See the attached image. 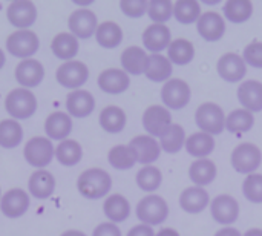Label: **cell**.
<instances>
[{
    "mask_svg": "<svg viewBox=\"0 0 262 236\" xmlns=\"http://www.w3.org/2000/svg\"><path fill=\"white\" fill-rule=\"evenodd\" d=\"M192 98V91L187 81L181 78H170L164 83L161 89V100L167 109L180 111L189 104Z\"/></svg>",
    "mask_w": 262,
    "mask_h": 236,
    "instance_id": "cell-9",
    "label": "cell"
},
{
    "mask_svg": "<svg viewBox=\"0 0 262 236\" xmlns=\"http://www.w3.org/2000/svg\"><path fill=\"white\" fill-rule=\"evenodd\" d=\"M92 236H121V230L114 223H101L94 229Z\"/></svg>",
    "mask_w": 262,
    "mask_h": 236,
    "instance_id": "cell-47",
    "label": "cell"
},
{
    "mask_svg": "<svg viewBox=\"0 0 262 236\" xmlns=\"http://www.w3.org/2000/svg\"><path fill=\"white\" fill-rule=\"evenodd\" d=\"M5 63H6V55H5V52L0 49V69L5 66Z\"/></svg>",
    "mask_w": 262,
    "mask_h": 236,
    "instance_id": "cell-53",
    "label": "cell"
},
{
    "mask_svg": "<svg viewBox=\"0 0 262 236\" xmlns=\"http://www.w3.org/2000/svg\"><path fill=\"white\" fill-rule=\"evenodd\" d=\"M215 236H243L239 233V230L238 229H235V227H224V229H221V230H218Z\"/></svg>",
    "mask_w": 262,
    "mask_h": 236,
    "instance_id": "cell-49",
    "label": "cell"
},
{
    "mask_svg": "<svg viewBox=\"0 0 262 236\" xmlns=\"http://www.w3.org/2000/svg\"><path fill=\"white\" fill-rule=\"evenodd\" d=\"M195 57V46L192 41L186 38H177L172 40V43L167 48V58L172 65L177 66H186L189 65Z\"/></svg>",
    "mask_w": 262,
    "mask_h": 236,
    "instance_id": "cell-34",
    "label": "cell"
},
{
    "mask_svg": "<svg viewBox=\"0 0 262 236\" xmlns=\"http://www.w3.org/2000/svg\"><path fill=\"white\" fill-rule=\"evenodd\" d=\"M186 151L189 155L201 160L209 157L215 151V138L206 132H196L192 134L189 138H186Z\"/></svg>",
    "mask_w": 262,
    "mask_h": 236,
    "instance_id": "cell-32",
    "label": "cell"
},
{
    "mask_svg": "<svg viewBox=\"0 0 262 236\" xmlns=\"http://www.w3.org/2000/svg\"><path fill=\"white\" fill-rule=\"evenodd\" d=\"M172 126V115L161 104L149 106L143 114V127L150 137H161Z\"/></svg>",
    "mask_w": 262,
    "mask_h": 236,
    "instance_id": "cell-10",
    "label": "cell"
},
{
    "mask_svg": "<svg viewBox=\"0 0 262 236\" xmlns=\"http://www.w3.org/2000/svg\"><path fill=\"white\" fill-rule=\"evenodd\" d=\"M55 158L61 166L72 167L81 161L83 149H81L78 141L68 138L64 141H60L58 146L55 147Z\"/></svg>",
    "mask_w": 262,
    "mask_h": 236,
    "instance_id": "cell-35",
    "label": "cell"
},
{
    "mask_svg": "<svg viewBox=\"0 0 262 236\" xmlns=\"http://www.w3.org/2000/svg\"><path fill=\"white\" fill-rule=\"evenodd\" d=\"M103 212H104L106 218L109 220V223L120 224V223H123V221H126L129 218L130 204L123 195L114 194V195L106 198V201L103 204Z\"/></svg>",
    "mask_w": 262,
    "mask_h": 236,
    "instance_id": "cell-29",
    "label": "cell"
},
{
    "mask_svg": "<svg viewBox=\"0 0 262 236\" xmlns=\"http://www.w3.org/2000/svg\"><path fill=\"white\" fill-rule=\"evenodd\" d=\"M61 236H86L83 232L80 230H66L64 233H61Z\"/></svg>",
    "mask_w": 262,
    "mask_h": 236,
    "instance_id": "cell-52",
    "label": "cell"
},
{
    "mask_svg": "<svg viewBox=\"0 0 262 236\" xmlns=\"http://www.w3.org/2000/svg\"><path fill=\"white\" fill-rule=\"evenodd\" d=\"M0 200H2V190H0Z\"/></svg>",
    "mask_w": 262,
    "mask_h": 236,
    "instance_id": "cell-54",
    "label": "cell"
},
{
    "mask_svg": "<svg viewBox=\"0 0 262 236\" xmlns=\"http://www.w3.org/2000/svg\"><path fill=\"white\" fill-rule=\"evenodd\" d=\"M173 17L183 25H190L200 20L201 5L195 0H178L173 3Z\"/></svg>",
    "mask_w": 262,
    "mask_h": 236,
    "instance_id": "cell-41",
    "label": "cell"
},
{
    "mask_svg": "<svg viewBox=\"0 0 262 236\" xmlns=\"http://www.w3.org/2000/svg\"><path fill=\"white\" fill-rule=\"evenodd\" d=\"M210 203L209 194L204 187H187L180 195V206L184 212L196 215L201 213Z\"/></svg>",
    "mask_w": 262,
    "mask_h": 236,
    "instance_id": "cell-26",
    "label": "cell"
},
{
    "mask_svg": "<svg viewBox=\"0 0 262 236\" xmlns=\"http://www.w3.org/2000/svg\"><path fill=\"white\" fill-rule=\"evenodd\" d=\"M23 157L29 166L41 170L51 164L52 158L55 157V147L48 137H34L26 141L23 147Z\"/></svg>",
    "mask_w": 262,
    "mask_h": 236,
    "instance_id": "cell-4",
    "label": "cell"
},
{
    "mask_svg": "<svg viewBox=\"0 0 262 236\" xmlns=\"http://www.w3.org/2000/svg\"><path fill=\"white\" fill-rule=\"evenodd\" d=\"M72 117L64 112H52L45 121V132L49 140L64 141L72 132Z\"/></svg>",
    "mask_w": 262,
    "mask_h": 236,
    "instance_id": "cell-22",
    "label": "cell"
},
{
    "mask_svg": "<svg viewBox=\"0 0 262 236\" xmlns=\"http://www.w3.org/2000/svg\"><path fill=\"white\" fill-rule=\"evenodd\" d=\"M97 43L104 49H114L123 41V29L115 22H103L95 31Z\"/></svg>",
    "mask_w": 262,
    "mask_h": 236,
    "instance_id": "cell-33",
    "label": "cell"
},
{
    "mask_svg": "<svg viewBox=\"0 0 262 236\" xmlns=\"http://www.w3.org/2000/svg\"><path fill=\"white\" fill-rule=\"evenodd\" d=\"M29 204H31L29 195L23 189L14 187V189H9L2 197V200H0V210H2V213L6 218L15 220V218L23 217L28 212Z\"/></svg>",
    "mask_w": 262,
    "mask_h": 236,
    "instance_id": "cell-14",
    "label": "cell"
},
{
    "mask_svg": "<svg viewBox=\"0 0 262 236\" xmlns=\"http://www.w3.org/2000/svg\"><path fill=\"white\" fill-rule=\"evenodd\" d=\"M216 71L220 77L229 83H238L241 81L247 74V65L244 58L235 52H226L220 57L216 63Z\"/></svg>",
    "mask_w": 262,
    "mask_h": 236,
    "instance_id": "cell-15",
    "label": "cell"
},
{
    "mask_svg": "<svg viewBox=\"0 0 262 236\" xmlns=\"http://www.w3.org/2000/svg\"><path fill=\"white\" fill-rule=\"evenodd\" d=\"M189 178L196 187H206L216 178V166L209 158L196 160L189 167Z\"/></svg>",
    "mask_w": 262,
    "mask_h": 236,
    "instance_id": "cell-28",
    "label": "cell"
},
{
    "mask_svg": "<svg viewBox=\"0 0 262 236\" xmlns=\"http://www.w3.org/2000/svg\"><path fill=\"white\" fill-rule=\"evenodd\" d=\"M238 100L243 108L252 114L262 111V83L258 80H247L238 88Z\"/></svg>",
    "mask_w": 262,
    "mask_h": 236,
    "instance_id": "cell-24",
    "label": "cell"
},
{
    "mask_svg": "<svg viewBox=\"0 0 262 236\" xmlns=\"http://www.w3.org/2000/svg\"><path fill=\"white\" fill-rule=\"evenodd\" d=\"M195 121L201 132H206L212 137L223 134L226 129V114L221 106L212 101L198 106L195 112Z\"/></svg>",
    "mask_w": 262,
    "mask_h": 236,
    "instance_id": "cell-3",
    "label": "cell"
},
{
    "mask_svg": "<svg viewBox=\"0 0 262 236\" xmlns=\"http://www.w3.org/2000/svg\"><path fill=\"white\" fill-rule=\"evenodd\" d=\"M107 160H109V164L117 170H129L137 164V157L134 151L129 147V144L114 146L107 154Z\"/></svg>",
    "mask_w": 262,
    "mask_h": 236,
    "instance_id": "cell-38",
    "label": "cell"
},
{
    "mask_svg": "<svg viewBox=\"0 0 262 236\" xmlns=\"http://www.w3.org/2000/svg\"><path fill=\"white\" fill-rule=\"evenodd\" d=\"M172 43L170 29L166 25L152 23L143 32V45L152 54H160Z\"/></svg>",
    "mask_w": 262,
    "mask_h": 236,
    "instance_id": "cell-21",
    "label": "cell"
},
{
    "mask_svg": "<svg viewBox=\"0 0 262 236\" xmlns=\"http://www.w3.org/2000/svg\"><path fill=\"white\" fill-rule=\"evenodd\" d=\"M255 124V117L246 109H235L226 117V129L232 134L249 132Z\"/></svg>",
    "mask_w": 262,
    "mask_h": 236,
    "instance_id": "cell-40",
    "label": "cell"
},
{
    "mask_svg": "<svg viewBox=\"0 0 262 236\" xmlns=\"http://www.w3.org/2000/svg\"><path fill=\"white\" fill-rule=\"evenodd\" d=\"M253 14V3L250 0H229L224 5V15L232 23H244Z\"/></svg>",
    "mask_w": 262,
    "mask_h": 236,
    "instance_id": "cell-39",
    "label": "cell"
},
{
    "mask_svg": "<svg viewBox=\"0 0 262 236\" xmlns=\"http://www.w3.org/2000/svg\"><path fill=\"white\" fill-rule=\"evenodd\" d=\"M196 31L206 41H218L226 34V20L218 12L207 11L196 22Z\"/></svg>",
    "mask_w": 262,
    "mask_h": 236,
    "instance_id": "cell-18",
    "label": "cell"
},
{
    "mask_svg": "<svg viewBox=\"0 0 262 236\" xmlns=\"http://www.w3.org/2000/svg\"><path fill=\"white\" fill-rule=\"evenodd\" d=\"M23 141V127L17 120L6 118L0 121V147L15 149Z\"/></svg>",
    "mask_w": 262,
    "mask_h": 236,
    "instance_id": "cell-36",
    "label": "cell"
},
{
    "mask_svg": "<svg viewBox=\"0 0 262 236\" xmlns=\"http://www.w3.org/2000/svg\"><path fill=\"white\" fill-rule=\"evenodd\" d=\"M147 14L150 20L157 25H164L170 17H173V2L170 0H150Z\"/></svg>",
    "mask_w": 262,
    "mask_h": 236,
    "instance_id": "cell-43",
    "label": "cell"
},
{
    "mask_svg": "<svg viewBox=\"0 0 262 236\" xmlns=\"http://www.w3.org/2000/svg\"><path fill=\"white\" fill-rule=\"evenodd\" d=\"M6 18L17 31L29 29L37 20V8L29 0L12 2L6 8Z\"/></svg>",
    "mask_w": 262,
    "mask_h": 236,
    "instance_id": "cell-13",
    "label": "cell"
},
{
    "mask_svg": "<svg viewBox=\"0 0 262 236\" xmlns=\"http://www.w3.org/2000/svg\"><path fill=\"white\" fill-rule=\"evenodd\" d=\"M66 109L71 117L86 118L95 109V98L91 92H88L84 89L71 91L66 95Z\"/></svg>",
    "mask_w": 262,
    "mask_h": 236,
    "instance_id": "cell-20",
    "label": "cell"
},
{
    "mask_svg": "<svg viewBox=\"0 0 262 236\" xmlns=\"http://www.w3.org/2000/svg\"><path fill=\"white\" fill-rule=\"evenodd\" d=\"M35 94L25 88H17L8 92L5 98V109L12 120H28L37 111Z\"/></svg>",
    "mask_w": 262,
    "mask_h": 236,
    "instance_id": "cell-2",
    "label": "cell"
},
{
    "mask_svg": "<svg viewBox=\"0 0 262 236\" xmlns=\"http://www.w3.org/2000/svg\"><path fill=\"white\" fill-rule=\"evenodd\" d=\"M120 61L127 75H140L146 72L149 54L140 46H129L123 51Z\"/></svg>",
    "mask_w": 262,
    "mask_h": 236,
    "instance_id": "cell-23",
    "label": "cell"
},
{
    "mask_svg": "<svg viewBox=\"0 0 262 236\" xmlns=\"http://www.w3.org/2000/svg\"><path fill=\"white\" fill-rule=\"evenodd\" d=\"M28 189H29V194L35 200H48L52 197V194L55 190V178L51 172H48L45 169L35 170L29 177Z\"/></svg>",
    "mask_w": 262,
    "mask_h": 236,
    "instance_id": "cell-25",
    "label": "cell"
},
{
    "mask_svg": "<svg viewBox=\"0 0 262 236\" xmlns=\"http://www.w3.org/2000/svg\"><path fill=\"white\" fill-rule=\"evenodd\" d=\"M89 78V68L78 60L64 61L55 71V80L60 86L66 89L77 91L80 89Z\"/></svg>",
    "mask_w": 262,
    "mask_h": 236,
    "instance_id": "cell-8",
    "label": "cell"
},
{
    "mask_svg": "<svg viewBox=\"0 0 262 236\" xmlns=\"http://www.w3.org/2000/svg\"><path fill=\"white\" fill-rule=\"evenodd\" d=\"M243 58L246 65H250L252 68L262 69V41H252L246 46Z\"/></svg>",
    "mask_w": 262,
    "mask_h": 236,
    "instance_id": "cell-46",
    "label": "cell"
},
{
    "mask_svg": "<svg viewBox=\"0 0 262 236\" xmlns=\"http://www.w3.org/2000/svg\"><path fill=\"white\" fill-rule=\"evenodd\" d=\"M137 186L144 190V192H155L160 189L163 183V174L158 167L155 166H144L138 174H137Z\"/></svg>",
    "mask_w": 262,
    "mask_h": 236,
    "instance_id": "cell-42",
    "label": "cell"
},
{
    "mask_svg": "<svg viewBox=\"0 0 262 236\" xmlns=\"http://www.w3.org/2000/svg\"><path fill=\"white\" fill-rule=\"evenodd\" d=\"M129 147L134 151L137 157V163L144 166H152V163H155L161 155L160 143L150 135H138L132 138Z\"/></svg>",
    "mask_w": 262,
    "mask_h": 236,
    "instance_id": "cell-17",
    "label": "cell"
},
{
    "mask_svg": "<svg viewBox=\"0 0 262 236\" xmlns=\"http://www.w3.org/2000/svg\"><path fill=\"white\" fill-rule=\"evenodd\" d=\"M173 72V65L170 63V60L161 54H152L149 55V61H147V68H146V77L150 81L155 83H163V81H169Z\"/></svg>",
    "mask_w": 262,
    "mask_h": 236,
    "instance_id": "cell-30",
    "label": "cell"
},
{
    "mask_svg": "<svg viewBox=\"0 0 262 236\" xmlns=\"http://www.w3.org/2000/svg\"><path fill=\"white\" fill-rule=\"evenodd\" d=\"M15 80L20 84V88L25 89H32L37 88L43 78H45V68L43 65L35 60V58H28V60H21L17 66H15Z\"/></svg>",
    "mask_w": 262,
    "mask_h": 236,
    "instance_id": "cell-16",
    "label": "cell"
},
{
    "mask_svg": "<svg viewBox=\"0 0 262 236\" xmlns=\"http://www.w3.org/2000/svg\"><path fill=\"white\" fill-rule=\"evenodd\" d=\"M78 38L74 37L71 32H60L51 41V51L54 52V55L64 61L74 60V57L78 54Z\"/></svg>",
    "mask_w": 262,
    "mask_h": 236,
    "instance_id": "cell-27",
    "label": "cell"
},
{
    "mask_svg": "<svg viewBox=\"0 0 262 236\" xmlns=\"http://www.w3.org/2000/svg\"><path fill=\"white\" fill-rule=\"evenodd\" d=\"M68 28L71 34L80 40H88L92 35H95V31L98 28L97 15L89 9H77L74 11L68 18Z\"/></svg>",
    "mask_w": 262,
    "mask_h": 236,
    "instance_id": "cell-11",
    "label": "cell"
},
{
    "mask_svg": "<svg viewBox=\"0 0 262 236\" xmlns=\"http://www.w3.org/2000/svg\"><path fill=\"white\" fill-rule=\"evenodd\" d=\"M210 213L218 224L230 227L239 218V204L232 195H218L210 204Z\"/></svg>",
    "mask_w": 262,
    "mask_h": 236,
    "instance_id": "cell-12",
    "label": "cell"
},
{
    "mask_svg": "<svg viewBox=\"0 0 262 236\" xmlns=\"http://www.w3.org/2000/svg\"><path fill=\"white\" fill-rule=\"evenodd\" d=\"M243 236H262V229H250Z\"/></svg>",
    "mask_w": 262,
    "mask_h": 236,
    "instance_id": "cell-51",
    "label": "cell"
},
{
    "mask_svg": "<svg viewBox=\"0 0 262 236\" xmlns=\"http://www.w3.org/2000/svg\"><path fill=\"white\" fill-rule=\"evenodd\" d=\"M149 2L146 0H121L120 2V9L123 11L124 15L130 18H140L147 12Z\"/></svg>",
    "mask_w": 262,
    "mask_h": 236,
    "instance_id": "cell-45",
    "label": "cell"
},
{
    "mask_svg": "<svg viewBox=\"0 0 262 236\" xmlns=\"http://www.w3.org/2000/svg\"><path fill=\"white\" fill-rule=\"evenodd\" d=\"M77 189L86 200H101L112 189V178L106 170L100 167H91L80 174L77 180Z\"/></svg>",
    "mask_w": 262,
    "mask_h": 236,
    "instance_id": "cell-1",
    "label": "cell"
},
{
    "mask_svg": "<svg viewBox=\"0 0 262 236\" xmlns=\"http://www.w3.org/2000/svg\"><path fill=\"white\" fill-rule=\"evenodd\" d=\"M160 146L166 154H178L186 146V132L183 126L172 123V126L160 137Z\"/></svg>",
    "mask_w": 262,
    "mask_h": 236,
    "instance_id": "cell-37",
    "label": "cell"
},
{
    "mask_svg": "<svg viewBox=\"0 0 262 236\" xmlns=\"http://www.w3.org/2000/svg\"><path fill=\"white\" fill-rule=\"evenodd\" d=\"M155 236H180V233L175 229L166 227V229H161L158 233H155Z\"/></svg>",
    "mask_w": 262,
    "mask_h": 236,
    "instance_id": "cell-50",
    "label": "cell"
},
{
    "mask_svg": "<svg viewBox=\"0 0 262 236\" xmlns=\"http://www.w3.org/2000/svg\"><path fill=\"white\" fill-rule=\"evenodd\" d=\"M127 236H155L154 230L150 226H146V224H138L135 227H132L129 232H127Z\"/></svg>",
    "mask_w": 262,
    "mask_h": 236,
    "instance_id": "cell-48",
    "label": "cell"
},
{
    "mask_svg": "<svg viewBox=\"0 0 262 236\" xmlns=\"http://www.w3.org/2000/svg\"><path fill=\"white\" fill-rule=\"evenodd\" d=\"M100 126L107 134H120L126 127V112L118 106H106L100 112Z\"/></svg>",
    "mask_w": 262,
    "mask_h": 236,
    "instance_id": "cell-31",
    "label": "cell"
},
{
    "mask_svg": "<svg viewBox=\"0 0 262 236\" xmlns=\"http://www.w3.org/2000/svg\"><path fill=\"white\" fill-rule=\"evenodd\" d=\"M40 48L38 35L31 29L14 31L6 38V51L21 60L31 58Z\"/></svg>",
    "mask_w": 262,
    "mask_h": 236,
    "instance_id": "cell-6",
    "label": "cell"
},
{
    "mask_svg": "<svg viewBox=\"0 0 262 236\" xmlns=\"http://www.w3.org/2000/svg\"><path fill=\"white\" fill-rule=\"evenodd\" d=\"M243 194L246 200L255 204H262V175L252 174L243 183Z\"/></svg>",
    "mask_w": 262,
    "mask_h": 236,
    "instance_id": "cell-44",
    "label": "cell"
},
{
    "mask_svg": "<svg viewBox=\"0 0 262 236\" xmlns=\"http://www.w3.org/2000/svg\"><path fill=\"white\" fill-rule=\"evenodd\" d=\"M169 217L167 203L158 195H147L137 204V218L146 226H160Z\"/></svg>",
    "mask_w": 262,
    "mask_h": 236,
    "instance_id": "cell-5",
    "label": "cell"
},
{
    "mask_svg": "<svg viewBox=\"0 0 262 236\" xmlns=\"http://www.w3.org/2000/svg\"><path fill=\"white\" fill-rule=\"evenodd\" d=\"M129 86H130V77L123 69L109 68L98 75V88L106 94L118 95L126 92Z\"/></svg>",
    "mask_w": 262,
    "mask_h": 236,
    "instance_id": "cell-19",
    "label": "cell"
},
{
    "mask_svg": "<svg viewBox=\"0 0 262 236\" xmlns=\"http://www.w3.org/2000/svg\"><path fill=\"white\" fill-rule=\"evenodd\" d=\"M232 166L238 174L252 175L261 166V149L253 143H241L232 152Z\"/></svg>",
    "mask_w": 262,
    "mask_h": 236,
    "instance_id": "cell-7",
    "label": "cell"
}]
</instances>
